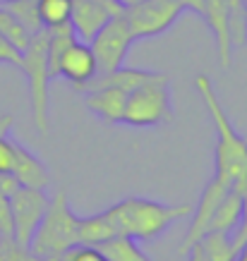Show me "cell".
<instances>
[{
  "label": "cell",
  "instance_id": "obj_1",
  "mask_svg": "<svg viewBox=\"0 0 247 261\" xmlns=\"http://www.w3.org/2000/svg\"><path fill=\"white\" fill-rule=\"evenodd\" d=\"M194 87L207 106L209 118L216 129V180L235 187L242 194L247 192V139L233 127L224 106L216 96V89L207 74L194 77Z\"/></svg>",
  "mask_w": 247,
  "mask_h": 261
},
{
  "label": "cell",
  "instance_id": "obj_2",
  "mask_svg": "<svg viewBox=\"0 0 247 261\" xmlns=\"http://www.w3.org/2000/svg\"><path fill=\"white\" fill-rule=\"evenodd\" d=\"M106 211L111 214L118 235H125L132 240H156L176 221L192 216V206H170L144 197H128Z\"/></svg>",
  "mask_w": 247,
  "mask_h": 261
},
{
  "label": "cell",
  "instance_id": "obj_3",
  "mask_svg": "<svg viewBox=\"0 0 247 261\" xmlns=\"http://www.w3.org/2000/svg\"><path fill=\"white\" fill-rule=\"evenodd\" d=\"M80 216L72 214L70 201L63 192H58L56 197L48 201L46 214L41 218L39 228L34 232L29 242V252L48 261H60L70 247L80 245Z\"/></svg>",
  "mask_w": 247,
  "mask_h": 261
},
{
  "label": "cell",
  "instance_id": "obj_4",
  "mask_svg": "<svg viewBox=\"0 0 247 261\" xmlns=\"http://www.w3.org/2000/svg\"><path fill=\"white\" fill-rule=\"evenodd\" d=\"M19 70L29 82V98H32V115L39 135H48L51 127V74H48V29L32 34L29 46L22 50Z\"/></svg>",
  "mask_w": 247,
  "mask_h": 261
},
{
  "label": "cell",
  "instance_id": "obj_5",
  "mask_svg": "<svg viewBox=\"0 0 247 261\" xmlns=\"http://www.w3.org/2000/svg\"><path fill=\"white\" fill-rule=\"evenodd\" d=\"M173 120L170 84L163 72H156L149 82H144L128 94L125 113L120 125L128 127H159Z\"/></svg>",
  "mask_w": 247,
  "mask_h": 261
},
{
  "label": "cell",
  "instance_id": "obj_6",
  "mask_svg": "<svg viewBox=\"0 0 247 261\" xmlns=\"http://www.w3.org/2000/svg\"><path fill=\"white\" fill-rule=\"evenodd\" d=\"M185 12L187 10H185L183 0H142L132 8L122 10V17L135 41H142L166 34Z\"/></svg>",
  "mask_w": 247,
  "mask_h": 261
},
{
  "label": "cell",
  "instance_id": "obj_7",
  "mask_svg": "<svg viewBox=\"0 0 247 261\" xmlns=\"http://www.w3.org/2000/svg\"><path fill=\"white\" fill-rule=\"evenodd\" d=\"M132 43H135V36L130 32L125 17H111L98 29L94 39L89 41L91 53L96 58V74H108V72H115L118 67H122Z\"/></svg>",
  "mask_w": 247,
  "mask_h": 261
},
{
  "label": "cell",
  "instance_id": "obj_8",
  "mask_svg": "<svg viewBox=\"0 0 247 261\" xmlns=\"http://www.w3.org/2000/svg\"><path fill=\"white\" fill-rule=\"evenodd\" d=\"M187 12L200 15L214 32L218 65L228 70L233 63V36H231V5L228 0H183Z\"/></svg>",
  "mask_w": 247,
  "mask_h": 261
},
{
  "label": "cell",
  "instance_id": "obj_9",
  "mask_svg": "<svg viewBox=\"0 0 247 261\" xmlns=\"http://www.w3.org/2000/svg\"><path fill=\"white\" fill-rule=\"evenodd\" d=\"M48 201L51 199L46 190H32V187H17V192L10 197L12 228H15V240L19 245L29 247L41 218L46 214Z\"/></svg>",
  "mask_w": 247,
  "mask_h": 261
},
{
  "label": "cell",
  "instance_id": "obj_10",
  "mask_svg": "<svg viewBox=\"0 0 247 261\" xmlns=\"http://www.w3.org/2000/svg\"><path fill=\"white\" fill-rule=\"evenodd\" d=\"M228 190H233V187H228L226 182L216 180V177L204 187L197 206L192 208V223H190V228H187V235H185V245L180 247V254H185L192 245H197L209 232V223L214 218L216 206L221 204V199L228 194Z\"/></svg>",
  "mask_w": 247,
  "mask_h": 261
},
{
  "label": "cell",
  "instance_id": "obj_11",
  "mask_svg": "<svg viewBox=\"0 0 247 261\" xmlns=\"http://www.w3.org/2000/svg\"><path fill=\"white\" fill-rule=\"evenodd\" d=\"M58 77H65L80 89L82 84H87L91 77H96V58L91 53V46L84 41H72L65 48V53L60 56L58 63Z\"/></svg>",
  "mask_w": 247,
  "mask_h": 261
},
{
  "label": "cell",
  "instance_id": "obj_12",
  "mask_svg": "<svg viewBox=\"0 0 247 261\" xmlns=\"http://www.w3.org/2000/svg\"><path fill=\"white\" fill-rule=\"evenodd\" d=\"M111 17V12L96 0H72L70 5V27L77 41H84V43L94 39Z\"/></svg>",
  "mask_w": 247,
  "mask_h": 261
},
{
  "label": "cell",
  "instance_id": "obj_13",
  "mask_svg": "<svg viewBox=\"0 0 247 261\" xmlns=\"http://www.w3.org/2000/svg\"><path fill=\"white\" fill-rule=\"evenodd\" d=\"M12 175L19 182V187H32V190H46L51 185V173H48L46 163L32 153V151L15 142V166Z\"/></svg>",
  "mask_w": 247,
  "mask_h": 261
},
{
  "label": "cell",
  "instance_id": "obj_14",
  "mask_svg": "<svg viewBox=\"0 0 247 261\" xmlns=\"http://www.w3.org/2000/svg\"><path fill=\"white\" fill-rule=\"evenodd\" d=\"M125 101H128V94L115 87H104V89L87 91V108L94 111L101 120H106L108 125H120L122 122Z\"/></svg>",
  "mask_w": 247,
  "mask_h": 261
},
{
  "label": "cell",
  "instance_id": "obj_15",
  "mask_svg": "<svg viewBox=\"0 0 247 261\" xmlns=\"http://www.w3.org/2000/svg\"><path fill=\"white\" fill-rule=\"evenodd\" d=\"M242 192L240 190H228L224 199H221V204L216 206L214 211V218L209 223V232L216 230V232H231V230L238 228L240 218H242Z\"/></svg>",
  "mask_w": 247,
  "mask_h": 261
},
{
  "label": "cell",
  "instance_id": "obj_16",
  "mask_svg": "<svg viewBox=\"0 0 247 261\" xmlns=\"http://www.w3.org/2000/svg\"><path fill=\"white\" fill-rule=\"evenodd\" d=\"M77 232H80V245H91V247L101 245V242L118 235V230L113 225V218L108 211L94 214V216H89V218H80Z\"/></svg>",
  "mask_w": 247,
  "mask_h": 261
},
{
  "label": "cell",
  "instance_id": "obj_17",
  "mask_svg": "<svg viewBox=\"0 0 247 261\" xmlns=\"http://www.w3.org/2000/svg\"><path fill=\"white\" fill-rule=\"evenodd\" d=\"M96 249L108 261H152L139 249L137 240L125 238V235H115V238L106 240L101 245H96Z\"/></svg>",
  "mask_w": 247,
  "mask_h": 261
},
{
  "label": "cell",
  "instance_id": "obj_18",
  "mask_svg": "<svg viewBox=\"0 0 247 261\" xmlns=\"http://www.w3.org/2000/svg\"><path fill=\"white\" fill-rule=\"evenodd\" d=\"M200 247L207 261H235V256H238V247L233 245L228 232L211 230L200 240Z\"/></svg>",
  "mask_w": 247,
  "mask_h": 261
},
{
  "label": "cell",
  "instance_id": "obj_19",
  "mask_svg": "<svg viewBox=\"0 0 247 261\" xmlns=\"http://www.w3.org/2000/svg\"><path fill=\"white\" fill-rule=\"evenodd\" d=\"M70 5L72 0H36V12L43 29H56L70 22Z\"/></svg>",
  "mask_w": 247,
  "mask_h": 261
},
{
  "label": "cell",
  "instance_id": "obj_20",
  "mask_svg": "<svg viewBox=\"0 0 247 261\" xmlns=\"http://www.w3.org/2000/svg\"><path fill=\"white\" fill-rule=\"evenodd\" d=\"M0 34L15 46L19 53H22L24 48L29 46V41H32V34L27 32V27H24L5 5L0 8Z\"/></svg>",
  "mask_w": 247,
  "mask_h": 261
},
{
  "label": "cell",
  "instance_id": "obj_21",
  "mask_svg": "<svg viewBox=\"0 0 247 261\" xmlns=\"http://www.w3.org/2000/svg\"><path fill=\"white\" fill-rule=\"evenodd\" d=\"M5 8L27 27L29 34H36L43 29V24L39 19V12H36V0H5Z\"/></svg>",
  "mask_w": 247,
  "mask_h": 261
},
{
  "label": "cell",
  "instance_id": "obj_22",
  "mask_svg": "<svg viewBox=\"0 0 247 261\" xmlns=\"http://www.w3.org/2000/svg\"><path fill=\"white\" fill-rule=\"evenodd\" d=\"M0 261H48L29 252V247L19 245L15 238H0Z\"/></svg>",
  "mask_w": 247,
  "mask_h": 261
},
{
  "label": "cell",
  "instance_id": "obj_23",
  "mask_svg": "<svg viewBox=\"0 0 247 261\" xmlns=\"http://www.w3.org/2000/svg\"><path fill=\"white\" fill-rule=\"evenodd\" d=\"M60 261H108V259L91 245H75L60 256Z\"/></svg>",
  "mask_w": 247,
  "mask_h": 261
},
{
  "label": "cell",
  "instance_id": "obj_24",
  "mask_svg": "<svg viewBox=\"0 0 247 261\" xmlns=\"http://www.w3.org/2000/svg\"><path fill=\"white\" fill-rule=\"evenodd\" d=\"M15 166V139L12 137H0V173H12Z\"/></svg>",
  "mask_w": 247,
  "mask_h": 261
},
{
  "label": "cell",
  "instance_id": "obj_25",
  "mask_svg": "<svg viewBox=\"0 0 247 261\" xmlns=\"http://www.w3.org/2000/svg\"><path fill=\"white\" fill-rule=\"evenodd\" d=\"M0 238H15L12 228V211H10V197L0 192Z\"/></svg>",
  "mask_w": 247,
  "mask_h": 261
},
{
  "label": "cell",
  "instance_id": "obj_26",
  "mask_svg": "<svg viewBox=\"0 0 247 261\" xmlns=\"http://www.w3.org/2000/svg\"><path fill=\"white\" fill-rule=\"evenodd\" d=\"M0 63L3 65H15V67H19V63H22V53H19V50H17L3 34H0Z\"/></svg>",
  "mask_w": 247,
  "mask_h": 261
},
{
  "label": "cell",
  "instance_id": "obj_27",
  "mask_svg": "<svg viewBox=\"0 0 247 261\" xmlns=\"http://www.w3.org/2000/svg\"><path fill=\"white\" fill-rule=\"evenodd\" d=\"M247 238V192L245 197H242V218L238 223V232H235V238H233V245L240 249V242Z\"/></svg>",
  "mask_w": 247,
  "mask_h": 261
},
{
  "label": "cell",
  "instance_id": "obj_28",
  "mask_svg": "<svg viewBox=\"0 0 247 261\" xmlns=\"http://www.w3.org/2000/svg\"><path fill=\"white\" fill-rule=\"evenodd\" d=\"M12 125H15V118L8 113H0V137H8Z\"/></svg>",
  "mask_w": 247,
  "mask_h": 261
},
{
  "label": "cell",
  "instance_id": "obj_29",
  "mask_svg": "<svg viewBox=\"0 0 247 261\" xmlns=\"http://www.w3.org/2000/svg\"><path fill=\"white\" fill-rule=\"evenodd\" d=\"M185 254H187V261H207V259H204V254H202L200 242H197V245H192Z\"/></svg>",
  "mask_w": 247,
  "mask_h": 261
},
{
  "label": "cell",
  "instance_id": "obj_30",
  "mask_svg": "<svg viewBox=\"0 0 247 261\" xmlns=\"http://www.w3.org/2000/svg\"><path fill=\"white\" fill-rule=\"evenodd\" d=\"M120 8L122 10H128V8H132V5H137V3H142V0H115Z\"/></svg>",
  "mask_w": 247,
  "mask_h": 261
},
{
  "label": "cell",
  "instance_id": "obj_31",
  "mask_svg": "<svg viewBox=\"0 0 247 261\" xmlns=\"http://www.w3.org/2000/svg\"><path fill=\"white\" fill-rule=\"evenodd\" d=\"M235 261H247V254H245V252H238V256H235Z\"/></svg>",
  "mask_w": 247,
  "mask_h": 261
},
{
  "label": "cell",
  "instance_id": "obj_32",
  "mask_svg": "<svg viewBox=\"0 0 247 261\" xmlns=\"http://www.w3.org/2000/svg\"><path fill=\"white\" fill-rule=\"evenodd\" d=\"M242 8H245V24H247V0H242Z\"/></svg>",
  "mask_w": 247,
  "mask_h": 261
}]
</instances>
